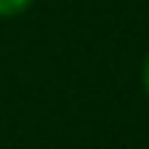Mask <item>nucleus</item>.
<instances>
[{
	"mask_svg": "<svg viewBox=\"0 0 149 149\" xmlns=\"http://www.w3.org/2000/svg\"><path fill=\"white\" fill-rule=\"evenodd\" d=\"M29 3H32V0H0V15H18Z\"/></svg>",
	"mask_w": 149,
	"mask_h": 149,
	"instance_id": "1",
	"label": "nucleus"
},
{
	"mask_svg": "<svg viewBox=\"0 0 149 149\" xmlns=\"http://www.w3.org/2000/svg\"><path fill=\"white\" fill-rule=\"evenodd\" d=\"M143 85H146V94H149V58H146V67H143Z\"/></svg>",
	"mask_w": 149,
	"mask_h": 149,
	"instance_id": "2",
	"label": "nucleus"
}]
</instances>
